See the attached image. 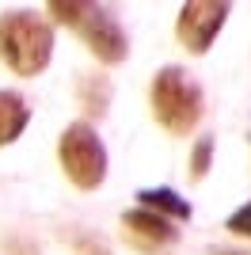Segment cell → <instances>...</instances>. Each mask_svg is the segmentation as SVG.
<instances>
[{
  "mask_svg": "<svg viewBox=\"0 0 251 255\" xmlns=\"http://www.w3.org/2000/svg\"><path fill=\"white\" fill-rule=\"evenodd\" d=\"M0 252H4V255H38V244L11 236V240H4V244H0Z\"/></svg>",
  "mask_w": 251,
  "mask_h": 255,
  "instance_id": "4fadbf2b",
  "label": "cell"
},
{
  "mask_svg": "<svg viewBox=\"0 0 251 255\" xmlns=\"http://www.w3.org/2000/svg\"><path fill=\"white\" fill-rule=\"evenodd\" d=\"M137 202L167 221H190V213H194L190 202L179 198V191H171V187H145V191H137Z\"/></svg>",
  "mask_w": 251,
  "mask_h": 255,
  "instance_id": "9c48e42d",
  "label": "cell"
},
{
  "mask_svg": "<svg viewBox=\"0 0 251 255\" xmlns=\"http://www.w3.org/2000/svg\"><path fill=\"white\" fill-rule=\"evenodd\" d=\"M148 107H152V118L171 133V137H187L190 129L202 122L206 115V96H202L198 80L179 69V65H164L152 76V88H148Z\"/></svg>",
  "mask_w": 251,
  "mask_h": 255,
  "instance_id": "7a4b0ae2",
  "label": "cell"
},
{
  "mask_svg": "<svg viewBox=\"0 0 251 255\" xmlns=\"http://www.w3.org/2000/svg\"><path fill=\"white\" fill-rule=\"evenodd\" d=\"M46 11H50L57 23L73 27L84 38V46L103 65H122L126 57H129V34H126L122 19L115 15V8L88 4V0H50Z\"/></svg>",
  "mask_w": 251,
  "mask_h": 255,
  "instance_id": "6da1fadb",
  "label": "cell"
},
{
  "mask_svg": "<svg viewBox=\"0 0 251 255\" xmlns=\"http://www.w3.org/2000/svg\"><path fill=\"white\" fill-rule=\"evenodd\" d=\"M209 255H244V252H232V248H209Z\"/></svg>",
  "mask_w": 251,
  "mask_h": 255,
  "instance_id": "5bb4252c",
  "label": "cell"
},
{
  "mask_svg": "<svg viewBox=\"0 0 251 255\" xmlns=\"http://www.w3.org/2000/svg\"><path fill=\"white\" fill-rule=\"evenodd\" d=\"M225 229H229L232 236H248V240H251V202L232 213L229 221H225Z\"/></svg>",
  "mask_w": 251,
  "mask_h": 255,
  "instance_id": "7c38bea8",
  "label": "cell"
},
{
  "mask_svg": "<svg viewBox=\"0 0 251 255\" xmlns=\"http://www.w3.org/2000/svg\"><path fill=\"white\" fill-rule=\"evenodd\" d=\"M209 168H213V137H198L190 149V179L202 183Z\"/></svg>",
  "mask_w": 251,
  "mask_h": 255,
  "instance_id": "30bf717a",
  "label": "cell"
},
{
  "mask_svg": "<svg viewBox=\"0 0 251 255\" xmlns=\"http://www.w3.org/2000/svg\"><path fill=\"white\" fill-rule=\"evenodd\" d=\"M229 11L232 8L225 0H190V4H183V8H179V19H175L179 46L187 53H194V57H202V53L213 46V38L221 34Z\"/></svg>",
  "mask_w": 251,
  "mask_h": 255,
  "instance_id": "5b68a950",
  "label": "cell"
},
{
  "mask_svg": "<svg viewBox=\"0 0 251 255\" xmlns=\"http://www.w3.org/2000/svg\"><path fill=\"white\" fill-rule=\"evenodd\" d=\"M27 122H31L27 99L19 92H11V88H0V149L19 137L23 129H27Z\"/></svg>",
  "mask_w": 251,
  "mask_h": 255,
  "instance_id": "52a82bcc",
  "label": "cell"
},
{
  "mask_svg": "<svg viewBox=\"0 0 251 255\" xmlns=\"http://www.w3.org/2000/svg\"><path fill=\"white\" fill-rule=\"evenodd\" d=\"M57 160L80 191H99L107 179V145L92 122H73L57 137Z\"/></svg>",
  "mask_w": 251,
  "mask_h": 255,
  "instance_id": "277c9868",
  "label": "cell"
},
{
  "mask_svg": "<svg viewBox=\"0 0 251 255\" xmlns=\"http://www.w3.org/2000/svg\"><path fill=\"white\" fill-rule=\"evenodd\" d=\"M122 233L129 236V244H133L137 252H145V255H160L164 248H171L179 240L175 225L167 221V217H160V213L145 210V206L122 213Z\"/></svg>",
  "mask_w": 251,
  "mask_h": 255,
  "instance_id": "8992f818",
  "label": "cell"
},
{
  "mask_svg": "<svg viewBox=\"0 0 251 255\" xmlns=\"http://www.w3.org/2000/svg\"><path fill=\"white\" fill-rule=\"evenodd\" d=\"M53 57V27L34 11H0V61L15 76H38Z\"/></svg>",
  "mask_w": 251,
  "mask_h": 255,
  "instance_id": "3957f363",
  "label": "cell"
},
{
  "mask_svg": "<svg viewBox=\"0 0 251 255\" xmlns=\"http://www.w3.org/2000/svg\"><path fill=\"white\" fill-rule=\"evenodd\" d=\"M73 252L76 255H111V248H107L103 240L88 236V233H73Z\"/></svg>",
  "mask_w": 251,
  "mask_h": 255,
  "instance_id": "8fae6325",
  "label": "cell"
},
{
  "mask_svg": "<svg viewBox=\"0 0 251 255\" xmlns=\"http://www.w3.org/2000/svg\"><path fill=\"white\" fill-rule=\"evenodd\" d=\"M76 103L88 118H103L111 111V76L103 73H80L76 80Z\"/></svg>",
  "mask_w": 251,
  "mask_h": 255,
  "instance_id": "ba28073f",
  "label": "cell"
}]
</instances>
